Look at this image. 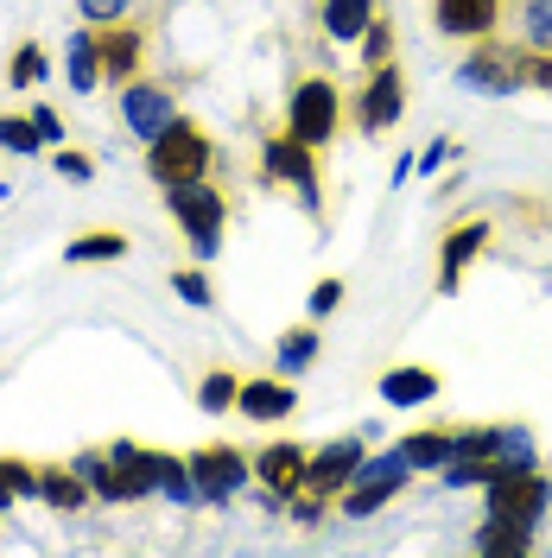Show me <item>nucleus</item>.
I'll use <instances>...</instances> for the list:
<instances>
[{
	"mask_svg": "<svg viewBox=\"0 0 552 558\" xmlns=\"http://www.w3.org/2000/svg\"><path fill=\"white\" fill-rule=\"evenodd\" d=\"M209 159H216V146H209V134L191 121V114H178L159 140H146V172H153V184H191V178H209Z\"/></svg>",
	"mask_w": 552,
	"mask_h": 558,
	"instance_id": "1",
	"label": "nucleus"
},
{
	"mask_svg": "<svg viewBox=\"0 0 552 558\" xmlns=\"http://www.w3.org/2000/svg\"><path fill=\"white\" fill-rule=\"evenodd\" d=\"M166 209H172V222L184 229V242L197 247V260H209V254H216V242H223V216H229L223 191H216L209 178L166 184Z\"/></svg>",
	"mask_w": 552,
	"mask_h": 558,
	"instance_id": "2",
	"label": "nucleus"
},
{
	"mask_svg": "<svg viewBox=\"0 0 552 558\" xmlns=\"http://www.w3.org/2000/svg\"><path fill=\"white\" fill-rule=\"evenodd\" d=\"M407 470H413V463L400 457V445H394V451H381V457H362V463H356V476H349V488H344V514H349V521L381 514V508L400 495Z\"/></svg>",
	"mask_w": 552,
	"mask_h": 558,
	"instance_id": "3",
	"label": "nucleus"
},
{
	"mask_svg": "<svg viewBox=\"0 0 552 558\" xmlns=\"http://www.w3.org/2000/svg\"><path fill=\"white\" fill-rule=\"evenodd\" d=\"M527 58H533V45H483L477 58L457 64V83L477 96H515V89H527Z\"/></svg>",
	"mask_w": 552,
	"mask_h": 558,
	"instance_id": "4",
	"label": "nucleus"
},
{
	"mask_svg": "<svg viewBox=\"0 0 552 558\" xmlns=\"http://www.w3.org/2000/svg\"><path fill=\"white\" fill-rule=\"evenodd\" d=\"M337 108H344L337 83L331 76H305L292 89V108H286V134H299L305 146H324V140L337 134Z\"/></svg>",
	"mask_w": 552,
	"mask_h": 558,
	"instance_id": "5",
	"label": "nucleus"
},
{
	"mask_svg": "<svg viewBox=\"0 0 552 558\" xmlns=\"http://www.w3.org/2000/svg\"><path fill=\"white\" fill-rule=\"evenodd\" d=\"M547 501H552V483L540 470H508V463H502V476L489 483V514H515V521L533 526L547 514Z\"/></svg>",
	"mask_w": 552,
	"mask_h": 558,
	"instance_id": "6",
	"label": "nucleus"
},
{
	"mask_svg": "<svg viewBox=\"0 0 552 558\" xmlns=\"http://www.w3.org/2000/svg\"><path fill=\"white\" fill-rule=\"evenodd\" d=\"M191 476H197V501H229L254 476V463L236 445H204V451H191Z\"/></svg>",
	"mask_w": 552,
	"mask_h": 558,
	"instance_id": "7",
	"label": "nucleus"
},
{
	"mask_svg": "<svg viewBox=\"0 0 552 558\" xmlns=\"http://www.w3.org/2000/svg\"><path fill=\"white\" fill-rule=\"evenodd\" d=\"M317 146H305L299 134H279V140H267V178H279V184H292L299 191V204L305 209H317V159H311Z\"/></svg>",
	"mask_w": 552,
	"mask_h": 558,
	"instance_id": "8",
	"label": "nucleus"
},
{
	"mask_svg": "<svg viewBox=\"0 0 552 558\" xmlns=\"http://www.w3.org/2000/svg\"><path fill=\"white\" fill-rule=\"evenodd\" d=\"M400 114H407V76H400V64H381L369 76V89H362V102H356V128L362 134H381Z\"/></svg>",
	"mask_w": 552,
	"mask_h": 558,
	"instance_id": "9",
	"label": "nucleus"
},
{
	"mask_svg": "<svg viewBox=\"0 0 552 558\" xmlns=\"http://www.w3.org/2000/svg\"><path fill=\"white\" fill-rule=\"evenodd\" d=\"M121 121H128L140 140H159L178 121L172 89H166V83H140V76H134V83L121 89Z\"/></svg>",
	"mask_w": 552,
	"mask_h": 558,
	"instance_id": "10",
	"label": "nucleus"
},
{
	"mask_svg": "<svg viewBox=\"0 0 552 558\" xmlns=\"http://www.w3.org/2000/svg\"><path fill=\"white\" fill-rule=\"evenodd\" d=\"M362 457H369V451H362V438H337V445L311 451V463H305V488H317V495H344Z\"/></svg>",
	"mask_w": 552,
	"mask_h": 558,
	"instance_id": "11",
	"label": "nucleus"
},
{
	"mask_svg": "<svg viewBox=\"0 0 552 558\" xmlns=\"http://www.w3.org/2000/svg\"><path fill=\"white\" fill-rule=\"evenodd\" d=\"M305 463H311V451H299L292 438H279V445H267V451L254 457V476H261V488L279 501V495L305 488Z\"/></svg>",
	"mask_w": 552,
	"mask_h": 558,
	"instance_id": "12",
	"label": "nucleus"
},
{
	"mask_svg": "<svg viewBox=\"0 0 552 558\" xmlns=\"http://www.w3.org/2000/svg\"><path fill=\"white\" fill-rule=\"evenodd\" d=\"M108 457H115V501H146V495H159L153 488V451L146 445H108Z\"/></svg>",
	"mask_w": 552,
	"mask_h": 558,
	"instance_id": "13",
	"label": "nucleus"
},
{
	"mask_svg": "<svg viewBox=\"0 0 552 558\" xmlns=\"http://www.w3.org/2000/svg\"><path fill=\"white\" fill-rule=\"evenodd\" d=\"M96 51H103V76H115V83H134L140 70V33L134 26H121V20H108V26H96Z\"/></svg>",
	"mask_w": 552,
	"mask_h": 558,
	"instance_id": "14",
	"label": "nucleus"
},
{
	"mask_svg": "<svg viewBox=\"0 0 552 558\" xmlns=\"http://www.w3.org/2000/svg\"><path fill=\"white\" fill-rule=\"evenodd\" d=\"M502 20V0H439V33L451 38H489Z\"/></svg>",
	"mask_w": 552,
	"mask_h": 558,
	"instance_id": "15",
	"label": "nucleus"
},
{
	"mask_svg": "<svg viewBox=\"0 0 552 558\" xmlns=\"http://www.w3.org/2000/svg\"><path fill=\"white\" fill-rule=\"evenodd\" d=\"M89 495H96V488L83 483L70 463H45V470H38V501H51L58 514H83V508H89Z\"/></svg>",
	"mask_w": 552,
	"mask_h": 558,
	"instance_id": "16",
	"label": "nucleus"
},
{
	"mask_svg": "<svg viewBox=\"0 0 552 558\" xmlns=\"http://www.w3.org/2000/svg\"><path fill=\"white\" fill-rule=\"evenodd\" d=\"M483 247H489V222H464V229H451L445 235V267H439V292H457L464 267H470Z\"/></svg>",
	"mask_w": 552,
	"mask_h": 558,
	"instance_id": "17",
	"label": "nucleus"
},
{
	"mask_svg": "<svg viewBox=\"0 0 552 558\" xmlns=\"http://www.w3.org/2000/svg\"><path fill=\"white\" fill-rule=\"evenodd\" d=\"M236 413L242 418H286V413H299V393H292L286 381H242Z\"/></svg>",
	"mask_w": 552,
	"mask_h": 558,
	"instance_id": "18",
	"label": "nucleus"
},
{
	"mask_svg": "<svg viewBox=\"0 0 552 558\" xmlns=\"http://www.w3.org/2000/svg\"><path fill=\"white\" fill-rule=\"evenodd\" d=\"M369 26H375V0H324V33L337 45H362Z\"/></svg>",
	"mask_w": 552,
	"mask_h": 558,
	"instance_id": "19",
	"label": "nucleus"
},
{
	"mask_svg": "<svg viewBox=\"0 0 552 558\" xmlns=\"http://www.w3.org/2000/svg\"><path fill=\"white\" fill-rule=\"evenodd\" d=\"M153 488H159L166 501H178V508H191V501H197V476H191V457H178V451H153Z\"/></svg>",
	"mask_w": 552,
	"mask_h": 558,
	"instance_id": "20",
	"label": "nucleus"
},
{
	"mask_svg": "<svg viewBox=\"0 0 552 558\" xmlns=\"http://www.w3.org/2000/svg\"><path fill=\"white\" fill-rule=\"evenodd\" d=\"M381 400L387 407H425V400H439V375L432 368H394V375H381Z\"/></svg>",
	"mask_w": 552,
	"mask_h": 558,
	"instance_id": "21",
	"label": "nucleus"
},
{
	"mask_svg": "<svg viewBox=\"0 0 552 558\" xmlns=\"http://www.w3.org/2000/svg\"><path fill=\"white\" fill-rule=\"evenodd\" d=\"M13 501H38V463L20 451H0V514Z\"/></svg>",
	"mask_w": 552,
	"mask_h": 558,
	"instance_id": "22",
	"label": "nucleus"
},
{
	"mask_svg": "<svg viewBox=\"0 0 552 558\" xmlns=\"http://www.w3.org/2000/svg\"><path fill=\"white\" fill-rule=\"evenodd\" d=\"M477 546H483V553H508V558H520V553H533V526L515 521V514H489L483 533H477Z\"/></svg>",
	"mask_w": 552,
	"mask_h": 558,
	"instance_id": "23",
	"label": "nucleus"
},
{
	"mask_svg": "<svg viewBox=\"0 0 552 558\" xmlns=\"http://www.w3.org/2000/svg\"><path fill=\"white\" fill-rule=\"evenodd\" d=\"M103 83V51H96V33H76L70 38V89L89 96Z\"/></svg>",
	"mask_w": 552,
	"mask_h": 558,
	"instance_id": "24",
	"label": "nucleus"
},
{
	"mask_svg": "<svg viewBox=\"0 0 552 558\" xmlns=\"http://www.w3.org/2000/svg\"><path fill=\"white\" fill-rule=\"evenodd\" d=\"M400 457H407L413 470H445L451 463V432H407V438H400Z\"/></svg>",
	"mask_w": 552,
	"mask_h": 558,
	"instance_id": "25",
	"label": "nucleus"
},
{
	"mask_svg": "<svg viewBox=\"0 0 552 558\" xmlns=\"http://www.w3.org/2000/svg\"><path fill=\"white\" fill-rule=\"evenodd\" d=\"M128 254V235H115V229H103V235H76V242L64 247L70 267H96V260H121Z\"/></svg>",
	"mask_w": 552,
	"mask_h": 558,
	"instance_id": "26",
	"label": "nucleus"
},
{
	"mask_svg": "<svg viewBox=\"0 0 552 558\" xmlns=\"http://www.w3.org/2000/svg\"><path fill=\"white\" fill-rule=\"evenodd\" d=\"M70 470L96 488L103 501H115V457H108V451H76V457H70Z\"/></svg>",
	"mask_w": 552,
	"mask_h": 558,
	"instance_id": "27",
	"label": "nucleus"
},
{
	"mask_svg": "<svg viewBox=\"0 0 552 558\" xmlns=\"http://www.w3.org/2000/svg\"><path fill=\"white\" fill-rule=\"evenodd\" d=\"M38 76H45V51H38L33 38H26V45H13V64H7V83H13V89H38Z\"/></svg>",
	"mask_w": 552,
	"mask_h": 558,
	"instance_id": "28",
	"label": "nucleus"
},
{
	"mask_svg": "<svg viewBox=\"0 0 552 558\" xmlns=\"http://www.w3.org/2000/svg\"><path fill=\"white\" fill-rule=\"evenodd\" d=\"M311 355H317V330H286L279 337V375H299Z\"/></svg>",
	"mask_w": 552,
	"mask_h": 558,
	"instance_id": "29",
	"label": "nucleus"
},
{
	"mask_svg": "<svg viewBox=\"0 0 552 558\" xmlns=\"http://www.w3.org/2000/svg\"><path fill=\"white\" fill-rule=\"evenodd\" d=\"M236 393H242V381H236L229 368H216V375H204V387H197L204 413H229V407H236Z\"/></svg>",
	"mask_w": 552,
	"mask_h": 558,
	"instance_id": "30",
	"label": "nucleus"
},
{
	"mask_svg": "<svg viewBox=\"0 0 552 558\" xmlns=\"http://www.w3.org/2000/svg\"><path fill=\"white\" fill-rule=\"evenodd\" d=\"M172 292L184 299V305H197V312H209V305H216V292H209V279L197 274V267H184V274H172Z\"/></svg>",
	"mask_w": 552,
	"mask_h": 558,
	"instance_id": "31",
	"label": "nucleus"
},
{
	"mask_svg": "<svg viewBox=\"0 0 552 558\" xmlns=\"http://www.w3.org/2000/svg\"><path fill=\"white\" fill-rule=\"evenodd\" d=\"M51 166H58L64 178H76V184H89V178H96V159H89V153H76V146H58V153H51Z\"/></svg>",
	"mask_w": 552,
	"mask_h": 558,
	"instance_id": "32",
	"label": "nucleus"
},
{
	"mask_svg": "<svg viewBox=\"0 0 552 558\" xmlns=\"http://www.w3.org/2000/svg\"><path fill=\"white\" fill-rule=\"evenodd\" d=\"M0 146H13V153H38L45 140H38L33 121H13V114H7V121H0Z\"/></svg>",
	"mask_w": 552,
	"mask_h": 558,
	"instance_id": "33",
	"label": "nucleus"
},
{
	"mask_svg": "<svg viewBox=\"0 0 552 558\" xmlns=\"http://www.w3.org/2000/svg\"><path fill=\"white\" fill-rule=\"evenodd\" d=\"M362 51H369V70H381V64H394V33H387V26H369V33H362Z\"/></svg>",
	"mask_w": 552,
	"mask_h": 558,
	"instance_id": "34",
	"label": "nucleus"
},
{
	"mask_svg": "<svg viewBox=\"0 0 552 558\" xmlns=\"http://www.w3.org/2000/svg\"><path fill=\"white\" fill-rule=\"evenodd\" d=\"M337 305H344V279H317V286H311V305H305V312H311V317H331Z\"/></svg>",
	"mask_w": 552,
	"mask_h": 558,
	"instance_id": "35",
	"label": "nucleus"
},
{
	"mask_svg": "<svg viewBox=\"0 0 552 558\" xmlns=\"http://www.w3.org/2000/svg\"><path fill=\"white\" fill-rule=\"evenodd\" d=\"M26 121H33V128H38V140H45V146H58V140H64V121H58L51 108H33Z\"/></svg>",
	"mask_w": 552,
	"mask_h": 558,
	"instance_id": "36",
	"label": "nucleus"
},
{
	"mask_svg": "<svg viewBox=\"0 0 552 558\" xmlns=\"http://www.w3.org/2000/svg\"><path fill=\"white\" fill-rule=\"evenodd\" d=\"M527 26H533V45H552V7H547V0H533V7H527Z\"/></svg>",
	"mask_w": 552,
	"mask_h": 558,
	"instance_id": "37",
	"label": "nucleus"
},
{
	"mask_svg": "<svg viewBox=\"0 0 552 558\" xmlns=\"http://www.w3.org/2000/svg\"><path fill=\"white\" fill-rule=\"evenodd\" d=\"M76 7H83L96 26H108V20H121V13H128V0H76Z\"/></svg>",
	"mask_w": 552,
	"mask_h": 558,
	"instance_id": "38",
	"label": "nucleus"
},
{
	"mask_svg": "<svg viewBox=\"0 0 552 558\" xmlns=\"http://www.w3.org/2000/svg\"><path fill=\"white\" fill-rule=\"evenodd\" d=\"M527 89H547L552 96V58H540V51L527 58Z\"/></svg>",
	"mask_w": 552,
	"mask_h": 558,
	"instance_id": "39",
	"label": "nucleus"
},
{
	"mask_svg": "<svg viewBox=\"0 0 552 558\" xmlns=\"http://www.w3.org/2000/svg\"><path fill=\"white\" fill-rule=\"evenodd\" d=\"M451 153H457V146H451V140H439V146H432V153H425V159H419V172H439V166H445Z\"/></svg>",
	"mask_w": 552,
	"mask_h": 558,
	"instance_id": "40",
	"label": "nucleus"
},
{
	"mask_svg": "<svg viewBox=\"0 0 552 558\" xmlns=\"http://www.w3.org/2000/svg\"><path fill=\"white\" fill-rule=\"evenodd\" d=\"M0 197H7V184H0Z\"/></svg>",
	"mask_w": 552,
	"mask_h": 558,
	"instance_id": "41",
	"label": "nucleus"
}]
</instances>
